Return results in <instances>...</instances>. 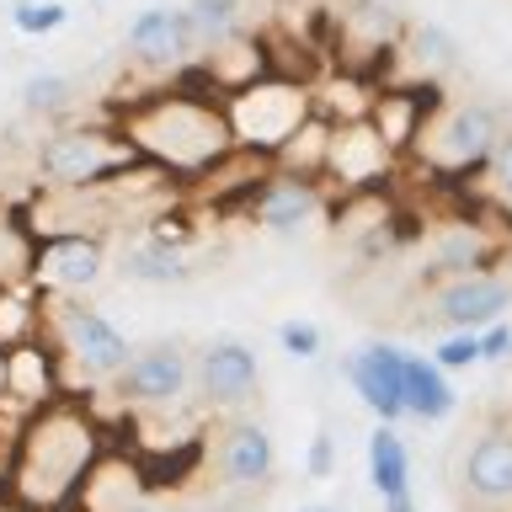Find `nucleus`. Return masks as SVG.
<instances>
[{"mask_svg": "<svg viewBox=\"0 0 512 512\" xmlns=\"http://www.w3.org/2000/svg\"><path fill=\"white\" fill-rule=\"evenodd\" d=\"M331 128L336 123H326L320 112H310L294 134L283 139V150L272 155L283 171H294V176H326V150H331Z\"/></svg>", "mask_w": 512, "mask_h": 512, "instance_id": "obj_24", "label": "nucleus"}, {"mask_svg": "<svg viewBox=\"0 0 512 512\" xmlns=\"http://www.w3.org/2000/svg\"><path fill=\"white\" fill-rule=\"evenodd\" d=\"M390 144H384V134L368 118H347L331 128V150H326V171L342 176L347 187H368L374 176L390 166Z\"/></svg>", "mask_w": 512, "mask_h": 512, "instance_id": "obj_17", "label": "nucleus"}, {"mask_svg": "<svg viewBox=\"0 0 512 512\" xmlns=\"http://www.w3.org/2000/svg\"><path fill=\"white\" fill-rule=\"evenodd\" d=\"M320 208H326V192H320V176H294V171H283V176H272V182L251 198V214L262 230L272 235H294L299 224H310L320 219Z\"/></svg>", "mask_w": 512, "mask_h": 512, "instance_id": "obj_15", "label": "nucleus"}, {"mask_svg": "<svg viewBox=\"0 0 512 512\" xmlns=\"http://www.w3.org/2000/svg\"><path fill=\"white\" fill-rule=\"evenodd\" d=\"M395 54L416 80H427V86H438L443 75L459 70V38L438 22H416L406 32V43H395Z\"/></svg>", "mask_w": 512, "mask_h": 512, "instance_id": "obj_21", "label": "nucleus"}, {"mask_svg": "<svg viewBox=\"0 0 512 512\" xmlns=\"http://www.w3.org/2000/svg\"><path fill=\"white\" fill-rule=\"evenodd\" d=\"M342 374L379 422H406V347L368 342L342 363Z\"/></svg>", "mask_w": 512, "mask_h": 512, "instance_id": "obj_11", "label": "nucleus"}, {"mask_svg": "<svg viewBox=\"0 0 512 512\" xmlns=\"http://www.w3.org/2000/svg\"><path fill=\"white\" fill-rule=\"evenodd\" d=\"M304 470H310L315 480L331 475V432H320V438L310 443V459H304Z\"/></svg>", "mask_w": 512, "mask_h": 512, "instance_id": "obj_33", "label": "nucleus"}, {"mask_svg": "<svg viewBox=\"0 0 512 512\" xmlns=\"http://www.w3.org/2000/svg\"><path fill=\"white\" fill-rule=\"evenodd\" d=\"M192 390L214 411H246L262 390V358L235 336H214L192 352Z\"/></svg>", "mask_w": 512, "mask_h": 512, "instance_id": "obj_9", "label": "nucleus"}, {"mask_svg": "<svg viewBox=\"0 0 512 512\" xmlns=\"http://www.w3.org/2000/svg\"><path fill=\"white\" fill-rule=\"evenodd\" d=\"M432 358H438L448 374H459V368H475V363H480V331H448Z\"/></svg>", "mask_w": 512, "mask_h": 512, "instance_id": "obj_31", "label": "nucleus"}, {"mask_svg": "<svg viewBox=\"0 0 512 512\" xmlns=\"http://www.w3.org/2000/svg\"><path fill=\"white\" fill-rule=\"evenodd\" d=\"M6 395L22 400L27 411H38V406H48V400L59 395V384H54V352H48L38 336H32V342L6 347Z\"/></svg>", "mask_w": 512, "mask_h": 512, "instance_id": "obj_20", "label": "nucleus"}, {"mask_svg": "<svg viewBox=\"0 0 512 512\" xmlns=\"http://www.w3.org/2000/svg\"><path fill=\"white\" fill-rule=\"evenodd\" d=\"M507 310H512V283L491 267L438 278V288H432V320H443L448 331H486Z\"/></svg>", "mask_w": 512, "mask_h": 512, "instance_id": "obj_10", "label": "nucleus"}, {"mask_svg": "<svg viewBox=\"0 0 512 512\" xmlns=\"http://www.w3.org/2000/svg\"><path fill=\"white\" fill-rule=\"evenodd\" d=\"M507 358H512V326L507 320H491L480 331V363H507Z\"/></svg>", "mask_w": 512, "mask_h": 512, "instance_id": "obj_32", "label": "nucleus"}, {"mask_svg": "<svg viewBox=\"0 0 512 512\" xmlns=\"http://www.w3.org/2000/svg\"><path fill=\"white\" fill-rule=\"evenodd\" d=\"M112 512H160L155 502H123V507H112Z\"/></svg>", "mask_w": 512, "mask_h": 512, "instance_id": "obj_35", "label": "nucleus"}, {"mask_svg": "<svg viewBox=\"0 0 512 512\" xmlns=\"http://www.w3.org/2000/svg\"><path fill=\"white\" fill-rule=\"evenodd\" d=\"M107 272L102 230H48L32 240V283L48 294H86Z\"/></svg>", "mask_w": 512, "mask_h": 512, "instance_id": "obj_8", "label": "nucleus"}, {"mask_svg": "<svg viewBox=\"0 0 512 512\" xmlns=\"http://www.w3.org/2000/svg\"><path fill=\"white\" fill-rule=\"evenodd\" d=\"M486 192H491V203L512 208V123L502 128V139H496V150L486 160Z\"/></svg>", "mask_w": 512, "mask_h": 512, "instance_id": "obj_29", "label": "nucleus"}, {"mask_svg": "<svg viewBox=\"0 0 512 512\" xmlns=\"http://www.w3.org/2000/svg\"><path fill=\"white\" fill-rule=\"evenodd\" d=\"M0 512H6V507H0Z\"/></svg>", "mask_w": 512, "mask_h": 512, "instance_id": "obj_38", "label": "nucleus"}, {"mask_svg": "<svg viewBox=\"0 0 512 512\" xmlns=\"http://www.w3.org/2000/svg\"><path fill=\"white\" fill-rule=\"evenodd\" d=\"M502 128H507V118L491 102H448L438 118L422 123L416 150H422V160L443 176H475V171H486Z\"/></svg>", "mask_w": 512, "mask_h": 512, "instance_id": "obj_6", "label": "nucleus"}, {"mask_svg": "<svg viewBox=\"0 0 512 512\" xmlns=\"http://www.w3.org/2000/svg\"><path fill=\"white\" fill-rule=\"evenodd\" d=\"M0 400H6V347H0Z\"/></svg>", "mask_w": 512, "mask_h": 512, "instance_id": "obj_37", "label": "nucleus"}, {"mask_svg": "<svg viewBox=\"0 0 512 512\" xmlns=\"http://www.w3.org/2000/svg\"><path fill=\"white\" fill-rule=\"evenodd\" d=\"M32 166H38V182L48 192H96L112 176L144 166V155L123 128H54L38 139Z\"/></svg>", "mask_w": 512, "mask_h": 512, "instance_id": "obj_3", "label": "nucleus"}, {"mask_svg": "<svg viewBox=\"0 0 512 512\" xmlns=\"http://www.w3.org/2000/svg\"><path fill=\"white\" fill-rule=\"evenodd\" d=\"M368 480H374L379 496H400L411 491V448L406 438L395 432V422H379L374 432H368Z\"/></svg>", "mask_w": 512, "mask_h": 512, "instance_id": "obj_23", "label": "nucleus"}, {"mask_svg": "<svg viewBox=\"0 0 512 512\" xmlns=\"http://www.w3.org/2000/svg\"><path fill=\"white\" fill-rule=\"evenodd\" d=\"M502 256V240H496L486 224L470 219H448L427 235V267L438 278H459V272H486Z\"/></svg>", "mask_w": 512, "mask_h": 512, "instance_id": "obj_16", "label": "nucleus"}, {"mask_svg": "<svg viewBox=\"0 0 512 512\" xmlns=\"http://www.w3.org/2000/svg\"><path fill=\"white\" fill-rule=\"evenodd\" d=\"M315 112L310 91L294 86V80H278V75H256L251 86H240L224 96V118H230V134H235V150H256V155H278L283 139Z\"/></svg>", "mask_w": 512, "mask_h": 512, "instance_id": "obj_5", "label": "nucleus"}, {"mask_svg": "<svg viewBox=\"0 0 512 512\" xmlns=\"http://www.w3.org/2000/svg\"><path fill=\"white\" fill-rule=\"evenodd\" d=\"M219 486L230 491H262L272 475H278V448H272V432L251 416H240L219 432V454H214Z\"/></svg>", "mask_w": 512, "mask_h": 512, "instance_id": "obj_14", "label": "nucleus"}, {"mask_svg": "<svg viewBox=\"0 0 512 512\" xmlns=\"http://www.w3.org/2000/svg\"><path fill=\"white\" fill-rule=\"evenodd\" d=\"M278 347L294 363H310V358H320V347H326V331H320L315 320H283V326H278Z\"/></svg>", "mask_w": 512, "mask_h": 512, "instance_id": "obj_30", "label": "nucleus"}, {"mask_svg": "<svg viewBox=\"0 0 512 512\" xmlns=\"http://www.w3.org/2000/svg\"><path fill=\"white\" fill-rule=\"evenodd\" d=\"M43 326V310L38 299H27L22 288H0V347H16V342H32Z\"/></svg>", "mask_w": 512, "mask_h": 512, "instance_id": "obj_27", "label": "nucleus"}, {"mask_svg": "<svg viewBox=\"0 0 512 512\" xmlns=\"http://www.w3.org/2000/svg\"><path fill=\"white\" fill-rule=\"evenodd\" d=\"M102 454L96 443V422L75 400H48L27 416L22 438H16V459H11V496L22 507H59L86 486L91 464Z\"/></svg>", "mask_w": 512, "mask_h": 512, "instance_id": "obj_1", "label": "nucleus"}, {"mask_svg": "<svg viewBox=\"0 0 512 512\" xmlns=\"http://www.w3.org/2000/svg\"><path fill=\"white\" fill-rule=\"evenodd\" d=\"M118 272L128 283H144V288H176V283H187L198 267H192V251L182 246V240L144 235V240H134V246L118 256Z\"/></svg>", "mask_w": 512, "mask_h": 512, "instance_id": "obj_18", "label": "nucleus"}, {"mask_svg": "<svg viewBox=\"0 0 512 512\" xmlns=\"http://www.w3.org/2000/svg\"><path fill=\"white\" fill-rule=\"evenodd\" d=\"M379 502H384V512H422L411 491H400V496H379Z\"/></svg>", "mask_w": 512, "mask_h": 512, "instance_id": "obj_34", "label": "nucleus"}, {"mask_svg": "<svg viewBox=\"0 0 512 512\" xmlns=\"http://www.w3.org/2000/svg\"><path fill=\"white\" fill-rule=\"evenodd\" d=\"M112 384H118L123 406H134V411H171V406H182L187 390H192V352L182 342L134 347V358L123 363V374Z\"/></svg>", "mask_w": 512, "mask_h": 512, "instance_id": "obj_7", "label": "nucleus"}, {"mask_svg": "<svg viewBox=\"0 0 512 512\" xmlns=\"http://www.w3.org/2000/svg\"><path fill=\"white\" fill-rule=\"evenodd\" d=\"M459 496L480 512L512 507V427H486L459 459Z\"/></svg>", "mask_w": 512, "mask_h": 512, "instance_id": "obj_12", "label": "nucleus"}, {"mask_svg": "<svg viewBox=\"0 0 512 512\" xmlns=\"http://www.w3.org/2000/svg\"><path fill=\"white\" fill-rule=\"evenodd\" d=\"M64 22H70V6H59V0H11V27L22 38H48Z\"/></svg>", "mask_w": 512, "mask_h": 512, "instance_id": "obj_28", "label": "nucleus"}, {"mask_svg": "<svg viewBox=\"0 0 512 512\" xmlns=\"http://www.w3.org/2000/svg\"><path fill=\"white\" fill-rule=\"evenodd\" d=\"M123 134L139 144V155L150 166H166L182 176L214 171L235 150L230 118H224V96L192 91V86H171V91L150 96V102H139L123 118Z\"/></svg>", "mask_w": 512, "mask_h": 512, "instance_id": "obj_2", "label": "nucleus"}, {"mask_svg": "<svg viewBox=\"0 0 512 512\" xmlns=\"http://www.w3.org/2000/svg\"><path fill=\"white\" fill-rule=\"evenodd\" d=\"M16 96H22L27 118H64V112H75L80 86H75L70 75H59V70H43V75H27Z\"/></svg>", "mask_w": 512, "mask_h": 512, "instance_id": "obj_26", "label": "nucleus"}, {"mask_svg": "<svg viewBox=\"0 0 512 512\" xmlns=\"http://www.w3.org/2000/svg\"><path fill=\"white\" fill-rule=\"evenodd\" d=\"M128 59L144 64V70H182V64L198 54V38H192L187 6H144L123 32Z\"/></svg>", "mask_w": 512, "mask_h": 512, "instance_id": "obj_13", "label": "nucleus"}, {"mask_svg": "<svg viewBox=\"0 0 512 512\" xmlns=\"http://www.w3.org/2000/svg\"><path fill=\"white\" fill-rule=\"evenodd\" d=\"M432 96L422 102L416 91H384V96H374V107H368V123L384 134L390 150H411L416 134H422V123H427V112H432Z\"/></svg>", "mask_w": 512, "mask_h": 512, "instance_id": "obj_22", "label": "nucleus"}, {"mask_svg": "<svg viewBox=\"0 0 512 512\" xmlns=\"http://www.w3.org/2000/svg\"><path fill=\"white\" fill-rule=\"evenodd\" d=\"M187 22L198 48H224L246 32V11H240V0H187Z\"/></svg>", "mask_w": 512, "mask_h": 512, "instance_id": "obj_25", "label": "nucleus"}, {"mask_svg": "<svg viewBox=\"0 0 512 512\" xmlns=\"http://www.w3.org/2000/svg\"><path fill=\"white\" fill-rule=\"evenodd\" d=\"M38 310H43L38 336L54 347V358H64V363L75 368L80 379H96V384H102V379H118L123 363L134 358L128 336L112 326L102 310H91L86 299H75V294H48V288H43Z\"/></svg>", "mask_w": 512, "mask_h": 512, "instance_id": "obj_4", "label": "nucleus"}, {"mask_svg": "<svg viewBox=\"0 0 512 512\" xmlns=\"http://www.w3.org/2000/svg\"><path fill=\"white\" fill-rule=\"evenodd\" d=\"M294 512H342V507H326V502H310V507H294Z\"/></svg>", "mask_w": 512, "mask_h": 512, "instance_id": "obj_36", "label": "nucleus"}, {"mask_svg": "<svg viewBox=\"0 0 512 512\" xmlns=\"http://www.w3.org/2000/svg\"><path fill=\"white\" fill-rule=\"evenodd\" d=\"M459 411V390L448 384V368L438 358L406 352V416L411 422H448Z\"/></svg>", "mask_w": 512, "mask_h": 512, "instance_id": "obj_19", "label": "nucleus"}]
</instances>
